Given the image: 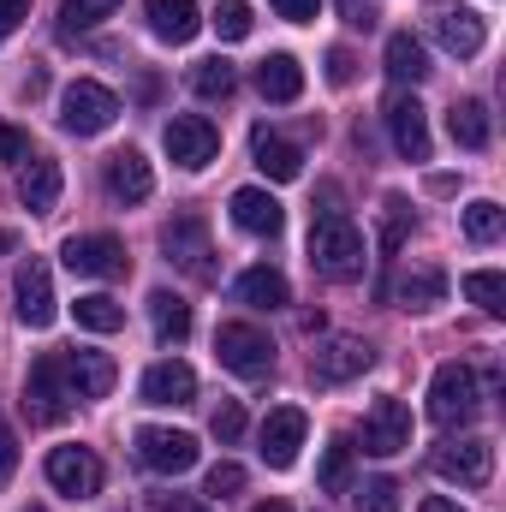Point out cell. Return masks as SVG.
<instances>
[{"mask_svg":"<svg viewBox=\"0 0 506 512\" xmlns=\"http://www.w3.org/2000/svg\"><path fill=\"white\" fill-rule=\"evenodd\" d=\"M12 310H18L24 328H48V322H54V274H48L42 256H30V262L18 268V280H12Z\"/></svg>","mask_w":506,"mask_h":512,"instance_id":"12","label":"cell"},{"mask_svg":"<svg viewBox=\"0 0 506 512\" xmlns=\"http://www.w3.org/2000/svg\"><path fill=\"white\" fill-rule=\"evenodd\" d=\"M209 429H215V441H221V447H227V441H239V435H245V405H239V399H221V405H215V417H209Z\"/></svg>","mask_w":506,"mask_h":512,"instance_id":"41","label":"cell"},{"mask_svg":"<svg viewBox=\"0 0 506 512\" xmlns=\"http://www.w3.org/2000/svg\"><path fill=\"white\" fill-rule=\"evenodd\" d=\"M66 358V382H72V393L78 399H108L114 393V358L108 352H96V346H72V352H60Z\"/></svg>","mask_w":506,"mask_h":512,"instance_id":"18","label":"cell"},{"mask_svg":"<svg viewBox=\"0 0 506 512\" xmlns=\"http://www.w3.org/2000/svg\"><path fill=\"white\" fill-rule=\"evenodd\" d=\"M6 251H12V233H0V256H6Z\"/></svg>","mask_w":506,"mask_h":512,"instance_id":"51","label":"cell"},{"mask_svg":"<svg viewBox=\"0 0 506 512\" xmlns=\"http://www.w3.org/2000/svg\"><path fill=\"white\" fill-rule=\"evenodd\" d=\"M251 512H292V507H286V501H256Z\"/></svg>","mask_w":506,"mask_h":512,"instance_id":"50","label":"cell"},{"mask_svg":"<svg viewBox=\"0 0 506 512\" xmlns=\"http://www.w3.org/2000/svg\"><path fill=\"white\" fill-rule=\"evenodd\" d=\"M501 233H506V209L489 203V197H477V203L465 209V239H471V245H495Z\"/></svg>","mask_w":506,"mask_h":512,"instance_id":"34","label":"cell"},{"mask_svg":"<svg viewBox=\"0 0 506 512\" xmlns=\"http://www.w3.org/2000/svg\"><path fill=\"white\" fill-rule=\"evenodd\" d=\"M465 298H471L483 316H501L506 310V274L501 268H477V274H465Z\"/></svg>","mask_w":506,"mask_h":512,"instance_id":"33","label":"cell"},{"mask_svg":"<svg viewBox=\"0 0 506 512\" xmlns=\"http://www.w3.org/2000/svg\"><path fill=\"white\" fill-rule=\"evenodd\" d=\"M114 120H120V96H114L108 84H96V78L66 84V96H60V126L66 131L96 137V131H108Z\"/></svg>","mask_w":506,"mask_h":512,"instance_id":"5","label":"cell"},{"mask_svg":"<svg viewBox=\"0 0 506 512\" xmlns=\"http://www.w3.org/2000/svg\"><path fill=\"white\" fill-rule=\"evenodd\" d=\"M429 30H435V42H441L447 54H459V60L483 54V42H489V24H483V12H471V6H453V0H429Z\"/></svg>","mask_w":506,"mask_h":512,"instance_id":"7","label":"cell"},{"mask_svg":"<svg viewBox=\"0 0 506 512\" xmlns=\"http://www.w3.org/2000/svg\"><path fill=\"white\" fill-rule=\"evenodd\" d=\"M251 155H256V167H262V179H274V185H286V179L304 173V149H298L292 137L268 131V126L251 131Z\"/></svg>","mask_w":506,"mask_h":512,"instance_id":"19","label":"cell"},{"mask_svg":"<svg viewBox=\"0 0 506 512\" xmlns=\"http://www.w3.org/2000/svg\"><path fill=\"white\" fill-rule=\"evenodd\" d=\"M358 78V60L346 48H328V84H352Z\"/></svg>","mask_w":506,"mask_h":512,"instance_id":"44","label":"cell"},{"mask_svg":"<svg viewBox=\"0 0 506 512\" xmlns=\"http://www.w3.org/2000/svg\"><path fill=\"white\" fill-rule=\"evenodd\" d=\"M233 292H239V304H251V310H286V304H292V286H286V274H280V268H268V262L245 268Z\"/></svg>","mask_w":506,"mask_h":512,"instance_id":"26","label":"cell"},{"mask_svg":"<svg viewBox=\"0 0 506 512\" xmlns=\"http://www.w3.org/2000/svg\"><path fill=\"white\" fill-rule=\"evenodd\" d=\"M161 245H167V262H179L191 280H215V245H209V221H203V215L167 221Z\"/></svg>","mask_w":506,"mask_h":512,"instance_id":"9","label":"cell"},{"mask_svg":"<svg viewBox=\"0 0 506 512\" xmlns=\"http://www.w3.org/2000/svg\"><path fill=\"white\" fill-rule=\"evenodd\" d=\"M280 18H292V24H310L316 12H322V0H268Z\"/></svg>","mask_w":506,"mask_h":512,"instance_id":"46","label":"cell"},{"mask_svg":"<svg viewBox=\"0 0 506 512\" xmlns=\"http://www.w3.org/2000/svg\"><path fill=\"white\" fill-rule=\"evenodd\" d=\"M0 161H30V137L0 120Z\"/></svg>","mask_w":506,"mask_h":512,"instance_id":"43","label":"cell"},{"mask_svg":"<svg viewBox=\"0 0 506 512\" xmlns=\"http://www.w3.org/2000/svg\"><path fill=\"white\" fill-rule=\"evenodd\" d=\"M12 471H18V435H12V423L0 417V489L12 483Z\"/></svg>","mask_w":506,"mask_h":512,"instance_id":"42","label":"cell"},{"mask_svg":"<svg viewBox=\"0 0 506 512\" xmlns=\"http://www.w3.org/2000/svg\"><path fill=\"white\" fill-rule=\"evenodd\" d=\"M137 459L149 465V471H161V477H185L191 465H197V435H185V429H155V423H143L137 435Z\"/></svg>","mask_w":506,"mask_h":512,"instance_id":"8","label":"cell"},{"mask_svg":"<svg viewBox=\"0 0 506 512\" xmlns=\"http://www.w3.org/2000/svg\"><path fill=\"white\" fill-rule=\"evenodd\" d=\"M477 405H483V393H477V370L471 364H441L435 370V382H429V423L459 429V423L477 417Z\"/></svg>","mask_w":506,"mask_h":512,"instance_id":"3","label":"cell"},{"mask_svg":"<svg viewBox=\"0 0 506 512\" xmlns=\"http://www.w3.org/2000/svg\"><path fill=\"white\" fill-rule=\"evenodd\" d=\"M209 24H215V36H221V42H245V36H251V24H256V12L245 6V0H221Z\"/></svg>","mask_w":506,"mask_h":512,"instance_id":"38","label":"cell"},{"mask_svg":"<svg viewBox=\"0 0 506 512\" xmlns=\"http://www.w3.org/2000/svg\"><path fill=\"white\" fill-rule=\"evenodd\" d=\"M215 358H221V370H233V376H245V382L274 376V340H268L262 328H251V322H221Z\"/></svg>","mask_w":506,"mask_h":512,"instance_id":"4","label":"cell"},{"mask_svg":"<svg viewBox=\"0 0 506 512\" xmlns=\"http://www.w3.org/2000/svg\"><path fill=\"white\" fill-rule=\"evenodd\" d=\"M405 447H411V411H405V399H376L370 417H364V453L393 459Z\"/></svg>","mask_w":506,"mask_h":512,"instance_id":"15","label":"cell"},{"mask_svg":"<svg viewBox=\"0 0 506 512\" xmlns=\"http://www.w3.org/2000/svg\"><path fill=\"white\" fill-rule=\"evenodd\" d=\"M334 6H340V18H346L352 30H370V24H376V6H370V0H334Z\"/></svg>","mask_w":506,"mask_h":512,"instance_id":"45","label":"cell"},{"mask_svg":"<svg viewBox=\"0 0 506 512\" xmlns=\"http://www.w3.org/2000/svg\"><path fill=\"white\" fill-rule=\"evenodd\" d=\"M72 316H78V328H90V334H120V328H126V304H114L108 292H84V298L72 304Z\"/></svg>","mask_w":506,"mask_h":512,"instance_id":"31","label":"cell"},{"mask_svg":"<svg viewBox=\"0 0 506 512\" xmlns=\"http://www.w3.org/2000/svg\"><path fill=\"white\" fill-rule=\"evenodd\" d=\"M48 483L72 501H90V495H102V459L90 447H54L48 453Z\"/></svg>","mask_w":506,"mask_h":512,"instance_id":"14","label":"cell"},{"mask_svg":"<svg viewBox=\"0 0 506 512\" xmlns=\"http://www.w3.org/2000/svg\"><path fill=\"white\" fill-rule=\"evenodd\" d=\"M149 405H191L197 399V376H191V364H179V358H167V364H149L143 370V387H137Z\"/></svg>","mask_w":506,"mask_h":512,"instance_id":"22","label":"cell"},{"mask_svg":"<svg viewBox=\"0 0 506 512\" xmlns=\"http://www.w3.org/2000/svg\"><path fill=\"white\" fill-rule=\"evenodd\" d=\"M24 18H30V0H0V42H6Z\"/></svg>","mask_w":506,"mask_h":512,"instance_id":"47","label":"cell"},{"mask_svg":"<svg viewBox=\"0 0 506 512\" xmlns=\"http://www.w3.org/2000/svg\"><path fill=\"white\" fill-rule=\"evenodd\" d=\"M435 477L441 483H459V489H489L495 477V447L489 441H453L435 453Z\"/></svg>","mask_w":506,"mask_h":512,"instance_id":"13","label":"cell"},{"mask_svg":"<svg viewBox=\"0 0 506 512\" xmlns=\"http://www.w3.org/2000/svg\"><path fill=\"white\" fill-rule=\"evenodd\" d=\"M417 512H465V507H459V501H447V495H429Z\"/></svg>","mask_w":506,"mask_h":512,"instance_id":"49","label":"cell"},{"mask_svg":"<svg viewBox=\"0 0 506 512\" xmlns=\"http://www.w3.org/2000/svg\"><path fill=\"white\" fill-rule=\"evenodd\" d=\"M120 12V0H60V24L66 30H96Z\"/></svg>","mask_w":506,"mask_h":512,"instance_id":"36","label":"cell"},{"mask_svg":"<svg viewBox=\"0 0 506 512\" xmlns=\"http://www.w3.org/2000/svg\"><path fill=\"white\" fill-rule=\"evenodd\" d=\"M102 185H108V197L114 203H143L149 191H155V173H149V161L137 155V149H120V155H108V173H102Z\"/></svg>","mask_w":506,"mask_h":512,"instance_id":"21","label":"cell"},{"mask_svg":"<svg viewBox=\"0 0 506 512\" xmlns=\"http://www.w3.org/2000/svg\"><path fill=\"white\" fill-rule=\"evenodd\" d=\"M72 382H66V358L60 352H42L36 364H30V376H24V411L36 417V423H66L72 417Z\"/></svg>","mask_w":506,"mask_h":512,"instance_id":"2","label":"cell"},{"mask_svg":"<svg viewBox=\"0 0 506 512\" xmlns=\"http://www.w3.org/2000/svg\"><path fill=\"white\" fill-rule=\"evenodd\" d=\"M352 501H358V512H399V483L393 477H364L352 489Z\"/></svg>","mask_w":506,"mask_h":512,"instance_id":"39","label":"cell"},{"mask_svg":"<svg viewBox=\"0 0 506 512\" xmlns=\"http://www.w3.org/2000/svg\"><path fill=\"white\" fill-rule=\"evenodd\" d=\"M24 512H48V507H24Z\"/></svg>","mask_w":506,"mask_h":512,"instance_id":"52","label":"cell"},{"mask_svg":"<svg viewBox=\"0 0 506 512\" xmlns=\"http://www.w3.org/2000/svg\"><path fill=\"white\" fill-rule=\"evenodd\" d=\"M256 90H262L268 102H298V96H304V66H298L292 54H268V60L256 66Z\"/></svg>","mask_w":506,"mask_h":512,"instance_id":"28","label":"cell"},{"mask_svg":"<svg viewBox=\"0 0 506 512\" xmlns=\"http://www.w3.org/2000/svg\"><path fill=\"white\" fill-rule=\"evenodd\" d=\"M393 298H399V310H435V304H447V268H435V262L405 268L399 286H393Z\"/></svg>","mask_w":506,"mask_h":512,"instance_id":"24","label":"cell"},{"mask_svg":"<svg viewBox=\"0 0 506 512\" xmlns=\"http://www.w3.org/2000/svg\"><path fill=\"white\" fill-rule=\"evenodd\" d=\"M60 161L54 155H36V161H24V173H18V203L30 209V215H48L54 203H60Z\"/></svg>","mask_w":506,"mask_h":512,"instance_id":"23","label":"cell"},{"mask_svg":"<svg viewBox=\"0 0 506 512\" xmlns=\"http://www.w3.org/2000/svg\"><path fill=\"white\" fill-rule=\"evenodd\" d=\"M316 483H322L328 495H340V489L352 483V441H328V453H322V471H316Z\"/></svg>","mask_w":506,"mask_h":512,"instance_id":"37","label":"cell"},{"mask_svg":"<svg viewBox=\"0 0 506 512\" xmlns=\"http://www.w3.org/2000/svg\"><path fill=\"white\" fill-rule=\"evenodd\" d=\"M304 429H310V417H304L298 405H274V411L262 417V465L286 471V465L298 459V447H304Z\"/></svg>","mask_w":506,"mask_h":512,"instance_id":"16","label":"cell"},{"mask_svg":"<svg viewBox=\"0 0 506 512\" xmlns=\"http://www.w3.org/2000/svg\"><path fill=\"white\" fill-rule=\"evenodd\" d=\"M381 120H387V137L405 161H429V114H423L417 96H393Z\"/></svg>","mask_w":506,"mask_h":512,"instance_id":"17","label":"cell"},{"mask_svg":"<svg viewBox=\"0 0 506 512\" xmlns=\"http://www.w3.org/2000/svg\"><path fill=\"white\" fill-rule=\"evenodd\" d=\"M155 512H215V507H209V501H191V495H167Z\"/></svg>","mask_w":506,"mask_h":512,"instance_id":"48","label":"cell"},{"mask_svg":"<svg viewBox=\"0 0 506 512\" xmlns=\"http://www.w3.org/2000/svg\"><path fill=\"white\" fill-rule=\"evenodd\" d=\"M191 90H197L203 102H227V96L239 90V72H233L227 60H203V66L191 72Z\"/></svg>","mask_w":506,"mask_h":512,"instance_id":"35","label":"cell"},{"mask_svg":"<svg viewBox=\"0 0 506 512\" xmlns=\"http://www.w3.org/2000/svg\"><path fill=\"white\" fill-rule=\"evenodd\" d=\"M239 489H245V465H233V459H221V465L203 477V495H209V501H233Z\"/></svg>","mask_w":506,"mask_h":512,"instance_id":"40","label":"cell"},{"mask_svg":"<svg viewBox=\"0 0 506 512\" xmlns=\"http://www.w3.org/2000/svg\"><path fill=\"white\" fill-rule=\"evenodd\" d=\"M161 143H167V155H173L185 173H197V167H209V161L221 155V131L209 126L203 114H173L167 131H161Z\"/></svg>","mask_w":506,"mask_h":512,"instance_id":"11","label":"cell"},{"mask_svg":"<svg viewBox=\"0 0 506 512\" xmlns=\"http://www.w3.org/2000/svg\"><path fill=\"white\" fill-rule=\"evenodd\" d=\"M233 227L251 233V239H274V233L286 227V209H280L262 185H245V191H233Z\"/></svg>","mask_w":506,"mask_h":512,"instance_id":"20","label":"cell"},{"mask_svg":"<svg viewBox=\"0 0 506 512\" xmlns=\"http://www.w3.org/2000/svg\"><path fill=\"white\" fill-rule=\"evenodd\" d=\"M447 131H453V143L459 149H489V137H495V126H489V108L483 102H453V114H447Z\"/></svg>","mask_w":506,"mask_h":512,"instance_id":"30","label":"cell"},{"mask_svg":"<svg viewBox=\"0 0 506 512\" xmlns=\"http://www.w3.org/2000/svg\"><path fill=\"white\" fill-rule=\"evenodd\" d=\"M411 227H417V215H411V203L399 197V191H387L381 197V256H393L405 239H411Z\"/></svg>","mask_w":506,"mask_h":512,"instance_id":"32","label":"cell"},{"mask_svg":"<svg viewBox=\"0 0 506 512\" xmlns=\"http://www.w3.org/2000/svg\"><path fill=\"white\" fill-rule=\"evenodd\" d=\"M370 364H376V346H370V340L334 334V340L316 346V358H310V382L316 387H340V382H352V376H364Z\"/></svg>","mask_w":506,"mask_h":512,"instance_id":"10","label":"cell"},{"mask_svg":"<svg viewBox=\"0 0 506 512\" xmlns=\"http://www.w3.org/2000/svg\"><path fill=\"white\" fill-rule=\"evenodd\" d=\"M370 245H364V233L346 221V215H322L316 227H310V268L322 274V280H358L364 274V262H370Z\"/></svg>","mask_w":506,"mask_h":512,"instance_id":"1","label":"cell"},{"mask_svg":"<svg viewBox=\"0 0 506 512\" xmlns=\"http://www.w3.org/2000/svg\"><path fill=\"white\" fill-rule=\"evenodd\" d=\"M143 12H149V30H155L161 42H191V36L203 30L197 0H143Z\"/></svg>","mask_w":506,"mask_h":512,"instance_id":"25","label":"cell"},{"mask_svg":"<svg viewBox=\"0 0 506 512\" xmlns=\"http://www.w3.org/2000/svg\"><path fill=\"white\" fill-rule=\"evenodd\" d=\"M60 256H66V268L78 280H120V274H131V256L114 233H72Z\"/></svg>","mask_w":506,"mask_h":512,"instance_id":"6","label":"cell"},{"mask_svg":"<svg viewBox=\"0 0 506 512\" xmlns=\"http://www.w3.org/2000/svg\"><path fill=\"white\" fill-rule=\"evenodd\" d=\"M381 60H387V78H393L399 90H405V84L417 90V84L429 78V54H423V42H417L411 30H393V36H387V54H381Z\"/></svg>","mask_w":506,"mask_h":512,"instance_id":"27","label":"cell"},{"mask_svg":"<svg viewBox=\"0 0 506 512\" xmlns=\"http://www.w3.org/2000/svg\"><path fill=\"white\" fill-rule=\"evenodd\" d=\"M149 322L161 346H185L191 340V304L179 292H149Z\"/></svg>","mask_w":506,"mask_h":512,"instance_id":"29","label":"cell"}]
</instances>
